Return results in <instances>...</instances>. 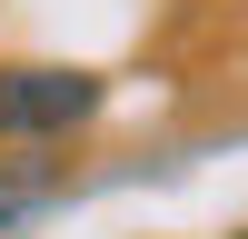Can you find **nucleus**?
<instances>
[{
  "label": "nucleus",
  "mask_w": 248,
  "mask_h": 239,
  "mask_svg": "<svg viewBox=\"0 0 248 239\" xmlns=\"http://www.w3.org/2000/svg\"><path fill=\"white\" fill-rule=\"evenodd\" d=\"M109 80L99 70H0V139H70L79 120H99Z\"/></svg>",
  "instance_id": "1"
},
{
  "label": "nucleus",
  "mask_w": 248,
  "mask_h": 239,
  "mask_svg": "<svg viewBox=\"0 0 248 239\" xmlns=\"http://www.w3.org/2000/svg\"><path fill=\"white\" fill-rule=\"evenodd\" d=\"M50 199H60V159L40 150V139H30L20 159H0V239H10V229H30Z\"/></svg>",
  "instance_id": "2"
}]
</instances>
